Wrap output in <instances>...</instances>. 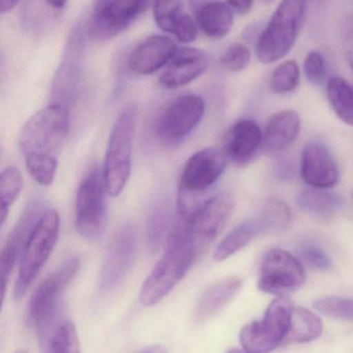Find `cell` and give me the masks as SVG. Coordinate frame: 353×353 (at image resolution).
Wrapping results in <instances>:
<instances>
[{
  "mask_svg": "<svg viewBox=\"0 0 353 353\" xmlns=\"http://www.w3.org/2000/svg\"><path fill=\"white\" fill-rule=\"evenodd\" d=\"M71 115L65 105L52 104L32 115L22 128L19 148L32 179L50 185L69 135Z\"/></svg>",
  "mask_w": 353,
  "mask_h": 353,
  "instance_id": "obj_1",
  "label": "cell"
},
{
  "mask_svg": "<svg viewBox=\"0 0 353 353\" xmlns=\"http://www.w3.org/2000/svg\"><path fill=\"white\" fill-rule=\"evenodd\" d=\"M198 256L197 250L188 239L168 241L166 253L152 268L140 289V305L152 307L168 296L185 278Z\"/></svg>",
  "mask_w": 353,
  "mask_h": 353,
  "instance_id": "obj_2",
  "label": "cell"
},
{
  "mask_svg": "<svg viewBox=\"0 0 353 353\" xmlns=\"http://www.w3.org/2000/svg\"><path fill=\"white\" fill-rule=\"evenodd\" d=\"M227 157L216 148H204L190 157L179 177L177 216L188 218L200 204L199 196L220 179L226 169Z\"/></svg>",
  "mask_w": 353,
  "mask_h": 353,
  "instance_id": "obj_3",
  "label": "cell"
},
{
  "mask_svg": "<svg viewBox=\"0 0 353 353\" xmlns=\"http://www.w3.org/2000/svg\"><path fill=\"white\" fill-rule=\"evenodd\" d=\"M233 210L234 199L230 194L221 193L204 200L189 218L176 216L167 241L188 239L200 255L226 226Z\"/></svg>",
  "mask_w": 353,
  "mask_h": 353,
  "instance_id": "obj_4",
  "label": "cell"
},
{
  "mask_svg": "<svg viewBox=\"0 0 353 353\" xmlns=\"http://www.w3.org/2000/svg\"><path fill=\"white\" fill-rule=\"evenodd\" d=\"M137 117V107L130 105L119 113L111 129L103 174L107 191L112 197L123 193L131 175L132 150Z\"/></svg>",
  "mask_w": 353,
  "mask_h": 353,
  "instance_id": "obj_5",
  "label": "cell"
},
{
  "mask_svg": "<svg viewBox=\"0 0 353 353\" xmlns=\"http://www.w3.org/2000/svg\"><path fill=\"white\" fill-rule=\"evenodd\" d=\"M79 268V258H70L49 274L32 294L28 307V321L36 330L39 342L44 340L49 330L61 319L63 292L77 276Z\"/></svg>",
  "mask_w": 353,
  "mask_h": 353,
  "instance_id": "obj_6",
  "label": "cell"
},
{
  "mask_svg": "<svg viewBox=\"0 0 353 353\" xmlns=\"http://www.w3.org/2000/svg\"><path fill=\"white\" fill-rule=\"evenodd\" d=\"M305 0H282L268 26L256 42V57L272 63L288 54L294 46L305 18Z\"/></svg>",
  "mask_w": 353,
  "mask_h": 353,
  "instance_id": "obj_7",
  "label": "cell"
},
{
  "mask_svg": "<svg viewBox=\"0 0 353 353\" xmlns=\"http://www.w3.org/2000/svg\"><path fill=\"white\" fill-rule=\"evenodd\" d=\"M61 216L48 210L30 235L20 262L19 272L14 288V297L22 299L48 261L59 241Z\"/></svg>",
  "mask_w": 353,
  "mask_h": 353,
  "instance_id": "obj_8",
  "label": "cell"
},
{
  "mask_svg": "<svg viewBox=\"0 0 353 353\" xmlns=\"http://www.w3.org/2000/svg\"><path fill=\"white\" fill-rule=\"evenodd\" d=\"M107 191L103 169H90L80 183L76 197V229L85 241L102 239L108 223Z\"/></svg>",
  "mask_w": 353,
  "mask_h": 353,
  "instance_id": "obj_9",
  "label": "cell"
},
{
  "mask_svg": "<svg viewBox=\"0 0 353 353\" xmlns=\"http://www.w3.org/2000/svg\"><path fill=\"white\" fill-rule=\"evenodd\" d=\"M294 307L288 295H278L268 305L263 317L241 328L239 343L249 353H266L285 344Z\"/></svg>",
  "mask_w": 353,
  "mask_h": 353,
  "instance_id": "obj_10",
  "label": "cell"
},
{
  "mask_svg": "<svg viewBox=\"0 0 353 353\" xmlns=\"http://www.w3.org/2000/svg\"><path fill=\"white\" fill-rule=\"evenodd\" d=\"M290 221V210L284 202L268 200L258 216L241 223L222 239L214 250V259L218 262L228 259L259 235L287 228Z\"/></svg>",
  "mask_w": 353,
  "mask_h": 353,
  "instance_id": "obj_11",
  "label": "cell"
},
{
  "mask_svg": "<svg viewBox=\"0 0 353 353\" xmlns=\"http://www.w3.org/2000/svg\"><path fill=\"white\" fill-rule=\"evenodd\" d=\"M205 113L203 99L183 94L162 111L156 123V134L167 145L181 143L199 125Z\"/></svg>",
  "mask_w": 353,
  "mask_h": 353,
  "instance_id": "obj_12",
  "label": "cell"
},
{
  "mask_svg": "<svg viewBox=\"0 0 353 353\" xmlns=\"http://www.w3.org/2000/svg\"><path fill=\"white\" fill-rule=\"evenodd\" d=\"M307 274L301 260L282 249H272L264 255L258 287L268 294L288 295L303 286Z\"/></svg>",
  "mask_w": 353,
  "mask_h": 353,
  "instance_id": "obj_13",
  "label": "cell"
},
{
  "mask_svg": "<svg viewBox=\"0 0 353 353\" xmlns=\"http://www.w3.org/2000/svg\"><path fill=\"white\" fill-rule=\"evenodd\" d=\"M152 5V0H100L88 26L97 41H108L125 32Z\"/></svg>",
  "mask_w": 353,
  "mask_h": 353,
  "instance_id": "obj_14",
  "label": "cell"
},
{
  "mask_svg": "<svg viewBox=\"0 0 353 353\" xmlns=\"http://www.w3.org/2000/svg\"><path fill=\"white\" fill-rule=\"evenodd\" d=\"M138 234L131 223L123 225L113 237L101 268L99 287L104 292L114 290L125 280L137 255Z\"/></svg>",
  "mask_w": 353,
  "mask_h": 353,
  "instance_id": "obj_15",
  "label": "cell"
},
{
  "mask_svg": "<svg viewBox=\"0 0 353 353\" xmlns=\"http://www.w3.org/2000/svg\"><path fill=\"white\" fill-rule=\"evenodd\" d=\"M47 203L43 200L36 199L28 204L20 218L18 219L14 228L6 239L1 249V301H5L7 292L8 281L13 272L16 262L23 253L24 248L30 239V235L36 229L45 212H47Z\"/></svg>",
  "mask_w": 353,
  "mask_h": 353,
  "instance_id": "obj_16",
  "label": "cell"
},
{
  "mask_svg": "<svg viewBox=\"0 0 353 353\" xmlns=\"http://www.w3.org/2000/svg\"><path fill=\"white\" fill-rule=\"evenodd\" d=\"M301 176L307 185L330 189L340 181V170L330 150L319 141L307 143L301 152Z\"/></svg>",
  "mask_w": 353,
  "mask_h": 353,
  "instance_id": "obj_17",
  "label": "cell"
},
{
  "mask_svg": "<svg viewBox=\"0 0 353 353\" xmlns=\"http://www.w3.org/2000/svg\"><path fill=\"white\" fill-rule=\"evenodd\" d=\"M176 52V44L170 37L154 34L132 50L128 65L136 75H150L168 65Z\"/></svg>",
  "mask_w": 353,
  "mask_h": 353,
  "instance_id": "obj_18",
  "label": "cell"
},
{
  "mask_svg": "<svg viewBox=\"0 0 353 353\" xmlns=\"http://www.w3.org/2000/svg\"><path fill=\"white\" fill-rule=\"evenodd\" d=\"M208 55L195 48L177 50L161 75L159 83L165 90H176L199 78L208 67Z\"/></svg>",
  "mask_w": 353,
  "mask_h": 353,
  "instance_id": "obj_19",
  "label": "cell"
},
{
  "mask_svg": "<svg viewBox=\"0 0 353 353\" xmlns=\"http://www.w3.org/2000/svg\"><path fill=\"white\" fill-rule=\"evenodd\" d=\"M263 143L259 125L251 119H241L231 127L224 142L227 159L237 165L251 162Z\"/></svg>",
  "mask_w": 353,
  "mask_h": 353,
  "instance_id": "obj_20",
  "label": "cell"
},
{
  "mask_svg": "<svg viewBox=\"0 0 353 353\" xmlns=\"http://www.w3.org/2000/svg\"><path fill=\"white\" fill-rule=\"evenodd\" d=\"M154 17L157 26L173 34L181 43H192L197 37V22L183 12L181 0H154Z\"/></svg>",
  "mask_w": 353,
  "mask_h": 353,
  "instance_id": "obj_21",
  "label": "cell"
},
{
  "mask_svg": "<svg viewBox=\"0 0 353 353\" xmlns=\"http://www.w3.org/2000/svg\"><path fill=\"white\" fill-rule=\"evenodd\" d=\"M243 280L239 276H229L208 287L196 305L194 318L204 322L222 311L241 291Z\"/></svg>",
  "mask_w": 353,
  "mask_h": 353,
  "instance_id": "obj_22",
  "label": "cell"
},
{
  "mask_svg": "<svg viewBox=\"0 0 353 353\" xmlns=\"http://www.w3.org/2000/svg\"><path fill=\"white\" fill-rule=\"evenodd\" d=\"M301 131V119L295 111L284 110L272 115L263 134L264 150L280 152L296 140Z\"/></svg>",
  "mask_w": 353,
  "mask_h": 353,
  "instance_id": "obj_23",
  "label": "cell"
},
{
  "mask_svg": "<svg viewBox=\"0 0 353 353\" xmlns=\"http://www.w3.org/2000/svg\"><path fill=\"white\" fill-rule=\"evenodd\" d=\"M196 22L206 37L220 40L230 32L234 23V15L230 6L221 1H212L200 6Z\"/></svg>",
  "mask_w": 353,
  "mask_h": 353,
  "instance_id": "obj_24",
  "label": "cell"
},
{
  "mask_svg": "<svg viewBox=\"0 0 353 353\" xmlns=\"http://www.w3.org/2000/svg\"><path fill=\"white\" fill-rule=\"evenodd\" d=\"M172 205L168 197H162L152 206L148 216V245L152 254L167 243L172 230Z\"/></svg>",
  "mask_w": 353,
  "mask_h": 353,
  "instance_id": "obj_25",
  "label": "cell"
},
{
  "mask_svg": "<svg viewBox=\"0 0 353 353\" xmlns=\"http://www.w3.org/2000/svg\"><path fill=\"white\" fill-rule=\"evenodd\" d=\"M322 332L323 323L315 313L305 307H294L285 344L313 342L320 338Z\"/></svg>",
  "mask_w": 353,
  "mask_h": 353,
  "instance_id": "obj_26",
  "label": "cell"
},
{
  "mask_svg": "<svg viewBox=\"0 0 353 353\" xmlns=\"http://www.w3.org/2000/svg\"><path fill=\"white\" fill-rule=\"evenodd\" d=\"M46 352L79 353V336L75 324L70 319H59L40 343Z\"/></svg>",
  "mask_w": 353,
  "mask_h": 353,
  "instance_id": "obj_27",
  "label": "cell"
},
{
  "mask_svg": "<svg viewBox=\"0 0 353 353\" xmlns=\"http://www.w3.org/2000/svg\"><path fill=\"white\" fill-rule=\"evenodd\" d=\"M296 203L299 208L307 214L317 216H328L339 212L344 205L342 198L336 194L326 191V189L310 187L303 190L297 195Z\"/></svg>",
  "mask_w": 353,
  "mask_h": 353,
  "instance_id": "obj_28",
  "label": "cell"
},
{
  "mask_svg": "<svg viewBox=\"0 0 353 353\" xmlns=\"http://www.w3.org/2000/svg\"><path fill=\"white\" fill-rule=\"evenodd\" d=\"M326 96L336 117L353 127V86L343 78H330L326 84Z\"/></svg>",
  "mask_w": 353,
  "mask_h": 353,
  "instance_id": "obj_29",
  "label": "cell"
},
{
  "mask_svg": "<svg viewBox=\"0 0 353 353\" xmlns=\"http://www.w3.org/2000/svg\"><path fill=\"white\" fill-rule=\"evenodd\" d=\"M23 189V177L19 169L9 166L0 175V197H1V227L5 226L12 206L19 198Z\"/></svg>",
  "mask_w": 353,
  "mask_h": 353,
  "instance_id": "obj_30",
  "label": "cell"
},
{
  "mask_svg": "<svg viewBox=\"0 0 353 353\" xmlns=\"http://www.w3.org/2000/svg\"><path fill=\"white\" fill-rule=\"evenodd\" d=\"M301 78L299 65L294 61H287L279 65L270 77V90L274 94H287L297 88Z\"/></svg>",
  "mask_w": 353,
  "mask_h": 353,
  "instance_id": "obj_31",
  "label": "cell"
},
{
  "mask_svg": "<svg viewBox=\"0 0 353 353\" xmlns=\"http://www.w3.org/2000/svg\"><path fill=\"white\" fill-rule=\"evenodd\" d=\"M314 309L327 317L353 321V299L322 297L313 303Z\"/></svg>",
  "mask_w": 353,
  "mask_h": 353,
  "instance_id": "obj_32",
  "label": "cell"
},
{
  "mask_svg": "<svg viewBox=\"0 0 353 353\" xmlns=\"http://www.w3.org/2000/svg\"><path fill=\"white\" fill-rule=\"evenodd\" d=\"M251 61V51L245 45L236 43L231 45L220 59V65L225 71L237 73L245 70Z\"/></svg>",
  "mask_w": 353,
  "mask_h": 353,
  "instance_id": "obj_33",
  "label": "cell"
},
{
  "mask_svg": "<svg viewBox=\"0 0 353 353\" xmlns=\"http://www.w3.org/2000/svg\"><path fill=\"white\" fill-rule=\"evenodd\" d=\"M303 73L310 83L313 85H322L325 82L327 74L323 55L318 51H311L303 63Z\"/></svg>",
  "mask_w": 353,
  "mask_h": 353,
  "instance_id": "obj_34",
  "label": "cell"
},
{
  "mask_svg": "<svg viewBox=\"0 0 353 353\" xmlns=\"http://www.w3.org/2000/svg\"><path fill=\"white\" fill-rule=\"evenodd\" d=\"M299 255L305 264L313 270L325 272L332 268V259L321 248L314 245H301L299 250Z\"/></svg>",
  "mask_w": 353,
  "mask_h": 353,
  "instance_id": "obj_35",
  "label": "cell"
},
{
  "mask_svg": "<svg viewBox=\"0 0 353 353\" xmlns=\"http://www.w3.org/2000/svg\"><path fill=\"white\" fill-rule=\"evenodd\" d=\"M227 3L237 13L245 15V14H248L251 11L254 0H227Z\"/></svg>",
  "mask_w": 353,
  "mask_h": 353,
  "instance_id": "obj_36",
  "label": "cell"
},
{
  "mask_svg": "<svg viewBox=\"0 0 353 353\" xmlns=\"http://www.w3.org/2000/svg\"><path fill=\"white\" fill-rule=\"evenodd\" d=\"M344 54L347 63L353 72V32H350L345 39Z\"/></svg>",
  "mask_w": 353,
  "mask_h": 353,
  "instance_id": "obj_37",
  "label": "cell"
},
{
  "mask_svg": "<svg viewBox=\"0 0 353 353\" xmlns=\"http://www.w3.org/2000/svg\"><path fill=\"white\" fill-rule=\"evenodd\" d=\"M19 3L20 0H0V12L1 14L9 13Z\"/></svg>",
  "mask_w": 353,
  "mask_h": 353,
  "instance_id": "obj_38",
  "label": "cell"
},
{
  "mask_svg": "<svg viewBox=\"0 0 353 353\" xmlns=\"http://www.w3.org/2000/svg\"><path fill=\"white\" fill-rule=\"evenodd\" d=\"M69 0H46L47 5L55 10L63 9Z\"/></svg>",
  "mask_w": 353,
  "mask_h": 353,
  "instance_id": "obj_39",
  "label": "cell"
},
{
  "mask_svg": "<svg viewBox=\"0 0 353 353\" xmlns=\"http://www.w3.org/2000/svg\"><path fill=\"white\" fill-rule=\"evenodd\" d=\"M142 352H163L165 349L159 348V347H152V348L142 349Z\"/></svg>",
  "mask_w": 353,
  "mask_h": 353,
  "instance_id": "obj_40",
  "label": "cell"
},
{
  "mask_svg": "<svg viewBox=\"0 0 353 353\" xmlns=\"http://www.w3.org/2000/svg\"><path fill=\"white\" fill-rule=\"evenodd\" d=\"M261 3H265V5H270V3H274L276 0H260Z\"/></svg>",
  "mask_w": 353,
  "mask_h": 353,
  "instance_id": "obj_41",
  "label": "cell"
},
{
  "mask_svg": "<svg viewBox=\"0 0 353 353\" xmlns=\"http://www.w3.org/2000/svg\"><path fill=\"white\" fill-rule=\"evenodd\" d=\"M192 1H193V3H199V0H192Z\"/></svg>",
  "mask_w": 353,
  "mask_h": 353,
  "instance_id": "obj_42",
  "label": "cell"
}]
</instances>
